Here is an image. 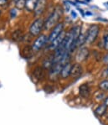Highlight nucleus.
I'll use <instances>...</instances> for the list:
<instances>
[{
    "label": "nucleus",
    "mask_w": 108,
    "mask_h": 125,
    "mask_svg": "<svg viewBox=\"0 0 108 125\" xmlns=\"http://www.w3.org/2000/svg\"><path fill=\"white\" fill-rule=\"evenodd\" d=\"M100 26L97 24H92L89 27V29L86 31V34H85L86 36V43L88 45L92 44L96 40L98 34L100 33Z\"/></svg>",
    "instance_id": "obj_2"
},
{
    "label": "nucleus",
    "mask_w": 108,
    "mask_h": 125,
    "mask_svg": "<svg viewBox=\"0 0 108 125\" xmlns=\"http://www.w3.org/2000/svg\"><path fill=\"white\" fill-rule=\"evenodd\" d=\"M64 28H65V25H64V23H58L57 24H55V26L52 29L50 34L48 36V43H50V42L53 41L54 40L56 37L59 35L62 32L64 31Z\"/></svg>",
    "instance_id": "obj_5"
},
{
    "label": "nucleus",
    "mask_w": 108,
    "mask_h": 125,
    "mask_svg": "<svg viewBox=\"0 0 108 125\" xmlns=\"http://www.w3.org/2000/svg\"><path fill=\"white\" fill-rule=\"evenodd\" d=\"M13 2H14V3H15V2H17V1H18V0H13Z\"/></svg>",
    "instance_id": "obj_27"
},
{
    "label": "nucleus",
    "mask_w": 108,
    "mask_h": 125,
    "mask_svg": "<svg viewBox=\"0 0 108 125\" xmlns=\"http://www.w3.org/2000/svg\"><path fill=\"white\" fill-rule=\"evenodd\" d=\"M13 40L15 41H20V40H24V34L21 30H16L14 33L13 34Z\"/></svg>",
    "instance_id": "obj_17"
},
{
    "label": "nucleus",
    "mask_w": 108,
    "mask_h": 125,
    "mask_svg": "<svg viewBox=\"0 0 108 125\" xmlns=\"http://www.w3.org/2000/svg\"><path fill=\"white\" fill-rule=\"evenodd\" d=\"M107 107L103 103V104L98 106V107H96L95 110V113L97 116H102V115H104L106 113V112H107Z\"/></svg>",
    "instance_id": "obj_16"
},
{
    "label": "nucleus",
    "mask_w": 108,
    "mask_h": 125,
    "mask_svg": "<svg viewBox=\"0 0 108 125\" xmlns=\"http://www.w3.org/2000/svg\"><path fill=\"white\" fill-rule=\"evenodd\" d=\"M33 53H34V51H33L32 46H30V45H25L22 50V55H24V57H26V58L31 56Z\"/></svg>",
    "instance_id": "obj_15"
},
{
    "label": "nucleus",
    "mask_w": 108,
    "mask_h": 125,
    "mask_svg": "<svg viewBox=\"0 0 108 125\" xmlns=\"http://www.w3.org/2000/svg\"><path fill=\"white\" fill-rule=\"evenodd\" d=\"M88 55H89V50L87 48L81 47L77 51L76 55V60L78 62H81V61H84L87 59Z\"/></svg>",
    "instance_id": "obj_8"
},
{
    "label": "nucleus",
    "mask_w": 108,
    "mask_h": 125,
    "mask_svg": "<svg viewBox=\"0 0 108 125\" xmlns=\"http://www.w3.org/2000/svg\"><path fill=\"white\" fill-rule=\"evenodd\" d=\"M15 7L18 9H24L25 8V0H18L17 2H15Z\"/></svg>",
    "instance_id": "obj_18"
},
{
    "label": "nucleus",
    "mask_w": 108,
    "mask_h": 125,
    "mask_svg": "<svg viewBox=\"0 0 108 125\" xmlns=\"http://www.w3.org/2000/svg\"><path fill=\"white\" fill-rule=\"evenodd\" d=\"M65 34H66V33H65V30H64V31L60 34H59V35L58 36V37H56L55 40H53V41L50 42V43L49 44V48H51V49H53V50L56 49L58 46H59L61 43H62V41L64 40V39H65Z\"/></svg>",
    "instance_id": "obj_10"
},
{
    "label": "nucleus",
    "mask_w": 108,
    "mask_h": 125,
    "mask_svg": "<svg viewBox=\"0 0 108 125\" xmlns=\"http://www.w3.org/2000/svg\"><path fill=\"white\" fill-rule=\"evenodd\" d=\"M82 67L79 63L73 65L72 68H71V72H70V76L73 78H78L79 76H81L82 74Z\"/></svg>",
    "instance_id": "obj_12"
},
{
    "label": "nucleus",
    "mask_w": 108,
    "mask_h": 125,
    "mask_svg": "<svg viewBox=\"0 0 108 125\" xmlns=\"http://www.w3.org/2000/svg\"><path fill=\"white\" fill-rule=\"evenodd\" d=\"M100 89L102 91H107L108 90V80H103L101 83L99 84Z\"/></svg>",
    "instance_id": "obj_19"
},
{
    "label": "nucleus",
    "mask_w": 108,
    "mask_h": 125,
    "mask_svg": "<svg viewBox=\"0 0 108 125\" xmlns=\"http://www.w3.org/2000/svg\"><path fill=\"white\" fill-rule=\"evenodd\" d=\"M104 104H105L108 107V96H107V97H106L105 100H104Z\"/></svg>",
    "instance_id": "obj_24"
},
{
    "label": "nucleus",
    "mask_w": 108,
    "mask_h": 125,
    "mask_svg": "<svg viewBox=\"0 0 108 125\" xmlns=\"http://www.w3.org/2000/svg\"><path fill=\"white\" fill-rule=\"evenodd\" d=\"M44 24H45V20L43 18H37L35 20H34L29 30L31 36L39 35L42 30H44Z\"/></svg>",
    "instance_id": "obj_3"
},
{
    "label": "nucleus",
    "mask_w": 108,
    "mask_h": 125,
    "mask_svg": "<svg viewBox=\"0 0 108 125\" xmlns=\"http://www.w3.org/2000/svg\"><path fill=\"white\" fill-rule=\"evenodd\" d=\"M79 93L84 98H86L90 96V89L89 87V86L86 85V84H83L80 86L79 88Z\"/></svg>",
    "instance_id": "obj_13"
},
{
    "label": "nucleus",
    "mask_w": 108,
    "mask_h": 125,
    "mask_svg": "<svg viewBox=\"0 0 108 125\" xmlns=\"http://www.w3.org/2000/svg\"><path fill=\"white\" fill-rule=\"evenodd\" d=\"M38 0H25V8L28 12H34Z\"/></svg>",
    "instance_id": "obj_14"
},
{
    "label": "nucleus",
    "mask_w": 108,
    "mask_h": 125,
    "mask_svg": "<svg viewBox=\"0 0 108 125\" xmlns=\"http://www.w3.org/2000/svg\"><path fill=\"white\" fill-rule=\"evenodd\" d=\"M63 67V65L61 64L60 61L56 63H54L53 66L50 69H49V78L50 79H55L56 77L59 76L60 74V71Z\"/></svg>",
    "instance_id": "obj_6"
},
{
    "label": "nucleus",
    "mask_w": 108,
    "mask_h": 125,
    "mask_svg": "<svg viewBox=\"0 0 108 125\" xmlns=\"http://www.w3.org/2000/svg\"><path fill=\"white\" fill-rule=\"evenodd\" d=\"M46 43H48V36L45 35V34H40L39 35H38V37L36 38V40L33 43V51L34 52H38L39 51H40L45 45Z\"/></svg>",
    "instance_id": "obj_4"
},
{
    "label": "nucleus",
    "mask_w": 108,
    "mask_h": 125,
    "mask_svg": "<svg viewBox=\"0 0 108 125\" xmlns=\"http://www.w3.org/2000/svg\"><path fill=\"white\" fill-rule=\"evenodd\" d=\"M63 9L59 6L55 7L54 11L50 14L48 16V18L45 20V24H44V30H49L51 28H53L55 24L59 23V20L60 17L62 16L63 13Z\"/></svg>",
    "instance_id": "obj_1"
},
{
    "label": "nucleus",
    "mask_w": 108,
    "mask_h": 125,
    "mask_svg": "<svg viewBox=\"0 0 108 125\" xmlns=\"http://www.w3.org/2000/svg\"><path fill=\"white\" fill-rule=\"evenodd\" d=\"M86 1H87V2H90V0H86Z\"/></svg>",
    "instance_id": "obj_28"
},
{
    "label": "nucleus",
    "mask_w": 108,
    "mask_h": 125,
    "mask_svg": "<svg viewBox=\"0 0 108 125\" xmlns=\"http://www.w3.org/2000/svg\"><path fill=\"white\" fill-rule=\"evenodd\" d=\"M8 3V0H0V6H4Z\"/></svg>",
    "instance_id": "obj_22"
},
{
    "label": "nucleus",
    "mask_w": 108,
    "mask_h": 125,
    "mask_svg": "<svg viewBox=\"0 0 108 125\" xmlns=\"http://www.w3.org/2000/svg\"><path fill=\"white\" fill-rule=\"evenodd\" d=\"M106 75L108 76V66H107V70H106Z\"/></svg>",
    "instance_id": "obj_26"
},
{
    "label": "nucleus",
    "mask_w": 108,
    "mask_h": 125,
    "mask_svg": "<svg viewBox=\"0 0 108 125\" xmlns=\"http://www.w3.org/2000/svg\"><path fill=\"white\" fill-rule=\"evenodd\" d=\"M65 9H67V10H70V7H69L68 4H65Z\"/></svg>",
    "instance_id": "obj_25"
},
{
    "label": "nucleus",
    "mask_w": 108,
    "mask_h": 125,
    "mask_svg": "<svg viewBox=\"0 0 108 125\" xmlns=\"http://www.w3.org/2000/svg\"><path fill=\"white\" fill-rule=\"evenodd\" d=\"M71 16L73 17V19H76L77 18V14H76V13L75 12L74 10L71 11Z\"/></svg>",
    "instance_id": "obj_23"
},
{
    "label": "nucleus",
    "mask_w": 108,
    "mask_h": 125,
    "mask_svg": "<svg viewBox=\"0 0 108 125\" xmlns=\"http://www.w3.org/2000/svg\"><path fill=\"white\" fill-rule=\"evenodd\" d=\"M33 76L35 80L41 81L45 76V70L42 66H37L33 71Z\"/></svg>",
    "instance_id": "obj_9"
},
{
    "label": "nucleus",
    "mask_w": 108,
    "mask_h": 125,
    "mask_svg": "<svg viewBox=\"0 0 108 125\" xmlns=\"http://www.w3.org/2000/svg\"><path fill=\"white\" fill-rule=\"evenodd\" d=\"M72 66L73 65L71 64L70 62H68L65 65H64L62 69H61V71H60V74H59V76H61V78L66 79L67 77H69V76H70V72H71Z\"/></svg>",
    "instance_id": "obj_11"
},
{
    "label": "nucleus",
    "mask_w": 108,
    "mask_h": 125,
    "mask_svg": "<svg viewBox=\"0 0 108 125\" xmlns=\"http://www.w3.org/2000/svg\"><path fill=\"white\" fill-rule=\"evenodd\" d=\"M0 15H1V11H0Z\"/></svg>",
    "instance_id": "obj_29"
},
{
    "label": "nucleus",
    "mask_w": 108,
    "mask_h": 125,
    "mask_svg": "<svg viewBox=\"0 0 108 125\" xmlns=\"http://www.w3.org/2000/svg\"><path fill=\"white\" fill-rule=\"evenodd\" d=\"M103 62L105 63V64L108 65V53L107 54V55H104V57H103Z\"/></svg>",
    "instance_id": "obj_21"
},
{
    "label": "nucleus",
    "mask_w": 108,
    "mask_h": 125,
    "mask_svg": "<svg viewBox=\"0 0 108 125\" xmlns=\"http://www.w3.org/2000/svg\"><path fill=\"white\" fill-rule=\"evenodd\" d=\"M46 7H47V0H38L36 6L34 8V15L35 16H40L45 13Z\"/></svg>",
    "instance_id": "obj_7"
},
{
    "label": "nucleus",
    "mask_w": 108,
    "mask_h": 125,
    "mask_svg": "<svg viewBox=\"0 0 108 125\" xmlns=\"http://www.w3.org/2000/svg\"><path fill=\"white\" fill-rule=\"evenodd\" d=\"M103 47L105 48V50L108 51V31H107L104 34L103 37Z\"/></svg>",
    "instance_id": "obj_20"
}]
</instances>
